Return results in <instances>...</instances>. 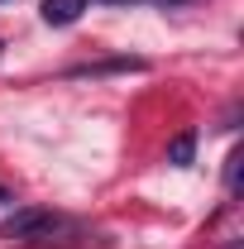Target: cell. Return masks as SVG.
I'll list each match as a JSON object with an SVG mask.
<instances>
[{"label": "cell", "mask_w": 244, "mask_h": 249, "mask_svg": "<svg viewBox=\"0 0 244 249\" xmlns=\"http://www.w3.org/2000/svg\"><path fill=\"white\" fill-rule=\"evenodd\" d=\"M53 230H58V216L43 211V206H19L15 216L0 225V235H5L10 245H38V240H48Z\"/></svg>", "instance_id": "6da1fadb"}, {"label": "cell", "mask_w": 244, "mask_h": 249, "mask_svg": "<svg viewBox=\"0 0 244 249\" xmlns=\"http://www.w3.org/2000/svg\"><path fill=\"white\" fill-rule=\"evenodd\" d=\"M82 10H87V0H43V24L67 29V24L82 19Z\"/></svg>", "instance_id": "7a4b0ae2"}, {"label": "cell", "mask_w": 244, "mask_h": 249, "mask_svg": "<svg viewBox=\"0 0 244 249\" xmlns=\"http://www.w3.org/2000/svg\"><path fill=\"white\" fill-rule=\"evenodd\" d=\"M110 72H144V58H110V62H87V67H72L67 77H110Z\"/></svg>", "instance_id": "3957f363"}, {"label": "cell", "mask_w": 244, "mask_h": 249, "mask_svg": "<svg viewBox=\"0 0 244 249\" xmlns=\"http://www.w3.org/2000/svg\"><path fill=\"white\" fill-rule=\"evenodd\" d=\"M192 158H196V129H182V134L168 144V163H173V168H192Z\"/></svg>", "instance_id": "277c9868"}, {"label": "cell", "mask_w": 244, "mask_h": 249, "mask_svg": "<svg viewBox=\"0 0 244 249\" xmlns=\"http://www.w3.org/2000/svg\"><path fill=\"white\" fill-rule=\"evenodd\" d=\"M225 187H230V192L240 187V154H230V158H225Z\"/></svg>", "instance_id": "5b68a950"}, {"label": "cell", "mask_w": 244, "mask_h": 249, "mask_svg": "<svg viewBox=\"0 0 244 249\" xmlns=\"http://www.w3.org/2000/svg\"><path fill=\"white\" fill-rule=\"evenodd\" d=\"M0 201H10V192H5V187H0Z\"/></svg>", "instance_id": "8992f818"}, {"label": "cell", "mask_w": 244, "mask_h": 249, "mask_svg": "<svg viewBox=\"0 0 244 249\" xmlns=\"http://www.w3.org/2000/svg\"><path fill=\"white\" fill-rule=\"evenodd\" d=\"M0 53H5V43H0Z\"/></svg>", "instance_id": "52a82bcc"}]
</instances>
